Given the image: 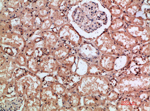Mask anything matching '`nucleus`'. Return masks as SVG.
Segmentation results:
<instances>
[{
	"label": "nucleus",
	"instance_id": "f257e3e1",
	"mask_svg": "<svg viewBox=\"0 0 150 111\" xmlns=\"http://www.w3.org/2000/svg\"><path fill=\"white\" fill-rule=\"evenodd\" d=\"M102 97L99 95H90L85 96L83 100L85 106L94 109L100 106H103L106 99H102Z\"/></svg>",
	"mask_w": 150,
	"mask_h": 111
},
{
	"label": "nucleus",
	"instance_id": "f03ea898",
	"mask_svg": "<svg viewBox=\"0 0 150 111\" xmlns=\"http://www.w3.org/2000/svg\"><path fill=\"white\" fill-rule=\"evenodd\" d=\"M40 98L44 103L55 101L57 100V95L52 89L50 88L43 89L40 93Z\"/></svg>",
	"mask_w": 150,
	"mask_h": 111
},
{
	"label": "nucleus",
	"instance_id": "7ed1b4c3",
	"mask_svg": "<svg viewBox=\"0 0 150 111\" xmlns=\"http://www.w3.org/2000/svg\"><path fill=\"white\" fill-rule=\"evenodd\" d=\"M114 58L109 55L103 56L101 58L100 64L103 68L107 71L112 70Z\"/></svg>",
	"mask_w": 150,
	"mask_h": 111
},
{
	"label": "nucleus",
	"instance_id": "20e7f679",
	"mask_svg": "<svg viewBox=\"0 0 150 111\" xmlns=\"http://www.w3.org/2000/svg\"><path fill=\"white\" fill-rule=\"evenodd\" d=\"M119 94L114 91L109 92L106 97V99L108 101H115L118 98Z\"/></svg>",
	"mask_w": 150,
	"mask_h": 111
}]
</instances>
